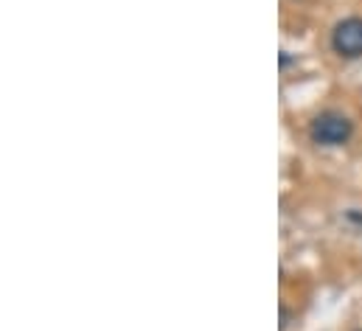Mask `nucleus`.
<instances>
[{
	"mask_svg": "<svg viewBox=\"0 0 362 331\" xmlns=\"http://www.w3.org/2000/svg\"><path fill=\"white\" fill-rule=\"evenodd\" d=\"M332 45L337 54L343 57H362V20L360 17H349L343 20L334 34H332Z\"/></svg>",
	"mask_w": 362,
	"mask_h": 331,
	"instance_id": "2",
	"label": "nucleus"
},
{
	"mask_svg": "<svg viewBox=\"0 0 362 331\" xmlns=\"http://www.w3.org/2000/svg\"><path fill=\"white\" fill-rule=\"evenodd\" d=\"M351 138V121L337 115V112H326L320 118H315L312 124V141L323 144V146H340Z\"/></svg>",
	"mask_w": 362,
	"mask_h": 331,
	"instance_id": "1",
	"label": "nucleus"
}]
</instances>
